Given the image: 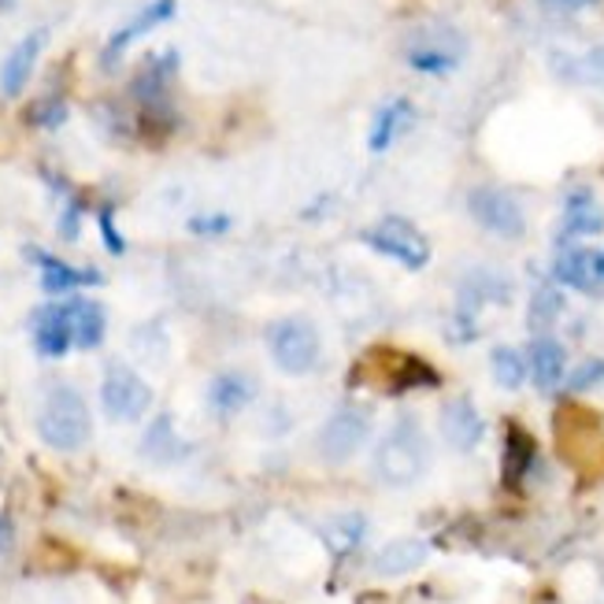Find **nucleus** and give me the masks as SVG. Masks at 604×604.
Instances as JSON below:
<instances>
[{"instance_id": "f257e3e1", "label": "nucleus", "mask_w": 604, "mask_h": 604, "mask_svg": "<svg viewBox=\"0 0 604 604\" xmlns=\"http://www.w3.org/2000/svg\"><path fill=\"white\" fill-rule=\"evenodd\" d=\"M430 464H434V445H430L427 427L419 416L405 412L393 419V427L375 442L371 453V475L375 483L386 489H412L427 478Z\"/></svg>"}, {"instance_id": "f03ea898", "label": "nucleus", "mask_w": 604, "mask_h": 604, "mask_svg": "<svg viewBox=\"0 0 604 604\" xmlns=\"http://www.w3.org/2000/svg\"><path fill=\"white\" fill-rule=\"evenodd\" d=\"M37 438L56 453H78L94 438V416L75 386L60 382L45 393L37 412Z\"/></svg>"}, {"instance_id": "7ed1b4c3", "label": "nucleus", "mask_w": 604, "mask_h": 604, "mask_svg": "<svg viewBox=\"0 0 604 604\" xmlns=\"http://www.w3.org/2000/svg\"><path fill=\"white\" fill-rule=\"evenodd\" d=\"M516 296V282L508 271L489 268V263H475L460 274L456 282V304H453V334L456 342H471L478 334V312L483 309H505Z\"/></svg>"}, {"instance_id": "20e7f679", "label": "nucleus", "mask_w": 604, "mask_h": 604, "mask_svg": "<svg viewBox=\"0 0 604 604\" xmlns=\"http://www.w3.org/2000/svg\"><path fill=\"white\" fill-rule=\"evenodd\" d=\"M263 345H268L271 364L290 378L312 375L323 360L320 326H315V320H309V315H301V312L271 320L268 331H263Z\"/></svg>"}, {"instance_id": "39448f33", "label": "nucleus", "mask_w": 604, "mask_h": 604, "mask_svg": "<svg viewBox=\"0 0 604 604\" xmlns=\"http://www.w3.org/2000/svg\"><path fill=\"white\" fill-rule=\"evenodd\" d=\"M401 60L408 71H416L423 78H449L464 67L467 37L453 23H427L405 37Z\"/></svg>"}, {"instance_id": "423d86ee", "label": "nucleus", "mask_w": 604, "mask_h": 604, "mask_svg": "<svg viewBox=\"0 0 604 604\" xmlns=\"http://www.w3.org/2000/svg\"><path fill=\"white\" fill-rule=\"evenodd\" d=\"M375 430V408L360 401H345L337 405L331 416L323 419L320 434H315V456L331 467H342L371 442Z\"/></svg>"}, {"instance_id": "0eeeda50", "label": "nucleus", "mask_w": 604, "mask_h": 604, "mask_svg": "<svg viewBox=\"0 0 604 604\" xmlns=\"http://www.w3.org/2000/svg\"><path fill=\"white\" fill-rule=\"evenodd\" d=\"M360 245L371 249L375 256H386V260L401 263L405 271H423L430 263V249L427 234L416 227L412 219H401V215H382L378 223L360 230Z\"/></svg>"}, {"instance_id": "6e6552de", "label": "nucleus", "mask_w": 604, "mask_h": 604, "mask_svg": "<svg viewBox=\"0 0 604 604\" xmlns=\"http://www.w3.org/2000/svg\"><path fill=\"white\" fill-rule=\"evenodd\" d=\"M467 215L478 230L497 241H519L527 238V208L505 186H471L467 190Z\"/></svg>"}, {"instance_id": "1a4fd4ad", "label": "nucleus", "mask_w": 604, "mask_h": 604, "mask_svg": "<svg viewBox=\"0 0 604 604\" xmlns=\"http://www.w3.org/2000/svg\"><path fill=\"white\" fill-rule=\"evenodd\" d=\"M100 408L111 423H138L152 408V386L134 367L111 360L105 367V378H100Z\"/></svg>"}, {"instance_id": "9d476101", "label": "nucleus", "mask_w": 604, "mask_h": 604, "mask_svg": "<svg viewBox=\"0 0 604 604\" xmlns=\"http://www.w3.org/2000/svg\"><path fill=\"white\" fill-rule=\"evenodd\" d=\"M549 279L564 290H579L586 296H604V249H586V245H568L552 256Z\"/></svg>"}, {"instance_id": "9b49d317", "label": "nucleus", "mask_w": 604, "mask_h": 604, "mask_svg": "<svg viewBox=\"0 0 604 604\" xmlns=\"http://www.w3.org/2000/svg\"><path fill=\"white\" fill-rule=\"evenodd\" d=\"M604 234V208L597 201V193L590 186H571L560 201V230H557V245L568 249L582 238H597Z\"/></svg>"}, {"instance_id": "f8f14e48", "label": "nucleus", "mask_w": 604, "mask_h": 604, "mask_svg": "<svg viewBox=\"0 0 604 604\" xmlns=\"http://www.w3.org/2000/svg\"><path fill=\"white\" fill-rule=\"evenodd\" d=\"M438 430H442L445 445L456 453H475L486 442V416L478 412V405L471 397H453L438 412Z\"/></svg>"}, {"instance_id": "ddd939ff", "label": "nucleus", "mask_w": 604, "mask_h": 604, "mask_svg": "<svg viewBox=\"0 0 604 604\" xmlns=\"http://www.w3.org/2000/svg\"><path fill=\"white\" fill-rule=\"evenodd\" d=\"M26 260L34 263L37 274H41V290L45 293H75L82 290V285H100L105 282V274H100L97 268H75V263L60 260V256L37 249V245H26Z\"/></svg>"}, {"instance_id": "4468645a", "label": "nucleus", "mask_w": 604, "mask_h": 604, "mask_svg": "<svg viewBox=\"0 0 604 604\" xmlns=\"http://www.w3.org/2000/svg\"><path fill=\"white\" fill-rule=\"evenodd\" d=\"M416 119H419V111L408 97L382 100V105L375 108V116H371V127H367V152H375V157L390 152L397 141H401L408 130L416 127Z\"/></svg>"}, {"instance_id": "2eb2a0df", "label": "nucleus", "mask_w": 604, "mask_h": 604, "mask_svg": "<svg viewBox=\"0 0 604 604\" xmlns=\"http://www.w3.org/2000/svg\"><path fill=\"white\" fill-rule=\"evenodd\" d=\"M175 12H179V0H149L141 12H134L122 23L116 34L108 37V45H105V53H100V60L111 67V64H119V56L127 53L130 45H134L138 37H145V34H152L157 26H163V23H171L175 19Z\"/></svg>"}, {"instance_id": "dca6fc26", "label": "nucleus", "mask_w": 604, "mask_h": 604, "mask_svg": "<svg viewBox=\"0 0 604 604\" xmlns=\"http://www.w3.org/2000/svg\"><path fill=\"white\" fill-rule=\"evenodd\" d=\"M30 331H34L37 356H45V360H60V356H67L75 349V326H71L67 301L37 309L34 320H30Z\"/></svg>"}, {"instance_id": "f3484780", "label": "nucleus", "mask_w": 604, "mask_h": 604, "mask_svg": "<svg viewBox=\"0 0 604 604\" xmlns=\"http://www.w3.org/2000/svg\"><path fill=\"white\" fill-rule=\"evenodd\" d=\"M256 397H260V382H256L249 371H238V367L215 371L208 382V408H212V416H219V419L241 416Z\"/></svg>"}, {"instance_id": "a211bd4d", "label": "nucleus", "mask_w": 604, "mask_h": 604, "mask_svg": "<svg viewBox=\"0 0 604 604\" xmlns=\"http://www.w3.org/2000/svg\"><path fill=\"white\" fill-rule=\"evenodd\" d=\"M48 41V30L37 26L30 30L26 37H19L12 45V53L4 56V64H0V94H4L8 100L19 97L26 89V82L34 78V67L41 60V48H45Z\"/></svg>"}, {"instance_id": "6ab92c4d", "label": "nucleus", "mask_w": 604, "mask_h": 604, "mask_svg": "<svg viewBox=\"0 0 604 604\" xmlns=\"http://www.w3.org/2000/svg\"><path fill=\"white\" fill-rule=\"evenodd\" d=\"M527 367H530V382H535L541 393L560 390L564 378H568L564 342H557L552 334H535L527 342Z\"/></svg>"}, {"instance_id": "aec40b11", "label": "nucleus", "mask_w": 604, "mask_h": 604, "mask_svg": "<svg viewBox=\"0 0 604 604\" xmlns=\"http://www.w3.org/2000/svg\"><path fill=\"white\" fill-rule=\"evenodd\" d=\"M430 560V541L405 535V538H390L382 549L371 557V575L378 579H405L419 571Z\"/></svg>"}, {"instance_id": "412c9836", "label": "nucleus", "mask_w": 604, "mask_h": 604, "mask_svg": "<svg viewBox=\"0 0 604 604\" xmlns=\"http://www.w3.org/2000/svg\"><path fill=\"white\" fill-rule=\"evenodd\" d=\"M193 453V445L175 430V416L160 412L149 423L145 438H141V456L152 460V464H179Z\"/></svg>"}, {"instance_id": "4be33fe9", "label": "nucleus", "mask_w": 604, "mask_h": 604, "mask_svg": "<svg viewBox=\"0 0 604 604\" xmlns=\"http://www.w3.org/2000/svg\"><path fill=\"white\" fill-rule=\"evenodd\" d=\"M367 535H371V519L364 511H337L323 524V541L334 557H349V552L364 546Z\"/></svg>"}, {"instance_id": "5701e85b", "label": "nucleus", "mask_w": 604, "mask_h": 604, "mask_svg": "<svg viewBox=\"0 0 604 604\" xmlns=\"http://www.w3.org/2000/svg\"><path fill=\"white\" fill-rule=\"evenodd\" d=\"M568 312V296H564V285H557L552 279L538 282L530 290V304H527V326L535 334H549L552 326L564 320Z\"/></svg>"}, {"instance_id": "b1692460", "label": "nucleus", "mask_w": 604, "mask_h": 604, "mask_svg": "<svg viewBox=\"0 0 604 604\" xmlns=\"http://www.w3.org/2000/svg\"><path fill=\"white\" fill-rule=\"evenodd\" d=\"M71 309V326H75V345L86 353H94L105 345V334H108V315L100 309L97 301L89 296H71L67 301Z\"/></svg>"}, {"instance_id": "393cba45", "label": "nucleus", "mask_w": 604, "mask_h": 604, "mask_svg": "<svg viewBox=\"0 0 604 604\" xmlns=\"http://www.w3.org/2000/svg\"><path fill=\"white\" fill-rule=\"evenodd\" d=\"M489 371H494V382L508 393L524 390L530 382L527 353L516 349V345H494V349H489Z\"/></svg>"}, {"instance_id": "a878e982", "label": "nucleus", "mask_w": 604, "mask_h": 604, "mask_svg": "<svg viewBox=\"0 0 604 604\" xmlns=\"http://www.w3.org/2000/svg\"><path fill=\"white\" fill-rule=\"evenodd\" d=\"M175 67H179V56H175V53L152 56L149 64H145V71H141L138 82H134V94H138L141 100H160V94L168 89L171 75H175Z\"/></svg>"}, {"instance_id": "bb28decb", "label": "nucleus", "mask_w": 604, "mask_h": 604, "mask_svg": "<svg viewBox=\"0 0 604 604\" xmlns=\"http://www.w3.org/2000/svg\"><path fill=\"white\" fill-rule=\"evenodd\" d=\"M568 393H593L604 386V356H586L579 367H571L564 378Z\"/></svg>"}, {"instance_id": "cd10ccee", "label": "nucleus", "mask_w": 604, "mask_h": 604, "mask_svg": "<svg viewBox=\"0 0 604 604\" xmlns=\"http://www.w3.org/2000/svg\"><path fill=\"white\" fill-rule=\"evenodd\" d=\"M530 460H535V442L527 438V430L511 427L508 430V445H505V471H508V478L524 475V471L530 467Z\"/></svg>"}, {"instance_id": "c85d7f7f", "label": "nucleus", "mask_w": 604, "mask_h": 604, "mask_svg": "<svg viewBox=\"0 0 604 604\" xmlns=\"http://www.w3.org/2000/svg\"><path fill=\"white\" fill-rule=\"evenodd\" d=\"M234 219L227 212H204V215H190L186 230L197 234V238H223V234H230Z\"/></svg>"}, {"instance_id": "c756f323", "label": "nucleus", "mask_w": 604, "mask_h": 604, "mask_svg": "<svg viewBox=\"0 0 604 604\" xmlns=\"http://www.w3.org/2000/svg\"><path fill=\"white\" fill-rule=\"evenodd\" d=\"M64 119H67V105L60 97H45V100H37V105L30 108V122L41 127V130H56Z\"/></svg>"}, {"instance_id": "7c9ffc66", "label": "nucleus", "mask_w": 604, "mask_h": 604, "mask_svg": "<svg viewBox=\"0 0 604 604\" xmlns=\"http://www.w3.org/2000/svg\"><path fill=\"white\" fill-rule=\"evenodd\" d=\"M97 227H100V241H105V249L111 256L127 252V241H122V234L116 227V208H111V204H105V208L97 212Z\"/></svg>"}, {"instance_id": "2f4dec72", "label": "nucleus", "mask_w": 604, "mask_h": 604, "mask_svg": "<svg viewBox=\"0 0 604 604\" xmlns=\"http://www.w3.org/2000/svg\"><path fill=\"white\" fill-rule=\"evenodd\" d=\"M60 238L64 241H78V234H82V201L78 197H71L67 201V208L64 215H60Z\"/></svg>"}, {"instance_id": "473e14b6", "label": "nucleus", "mask_w": 604, "mask_h": 604, "mask_svg": "<svg viewBox=\"0 0 604 604\" xmlns=\"http://www.w3.org/2000/svg\"><path fill=\"white\" fill-rule=\"evenodd\" d=\"M541 12H552V15H579V12H590L597 8L601 0H535Z\"/></svg>"}, {"instance_id": "72a5a7b5", "label": "nucleus", "mask_w": 604, "mask_h": 604, "mask_svg": "<svg viewBox=\"0 0 604 604\" xmlns=\"http://www.w3.org/2000/svg\"><path fill=\"white\" fill-rule=\"evenodd\" d=\"M331 208H334V193H320V201H312L309 208H304L301 215H304V219L312 223V219H323V215L331 212Z\"/></svg>"}, {"instance_id": "f704fd0d", "label": "nucleus", "mask_w": 604, "mask_h": 604, "mask_svg": "<svg viewBox=\"0 0 604 604\" xmlns=\"http://www.w3.org/2000/svg\"><path fill=\"white\" fill-rule=\"evenodd\" d=\"M8 546H12V524H8V519H0V552H4Z\"/></svg>"}]
</instances>
